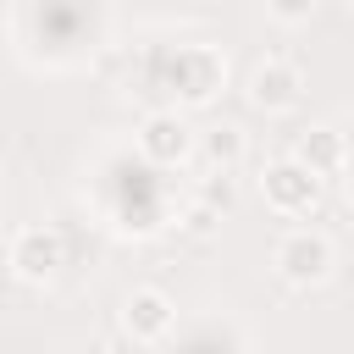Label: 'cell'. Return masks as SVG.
<instances>
[{"mask_svg":"<svg viewBox=\"0 0 354 354\" xmlns=\"http://www.w3.org/2000/svg\"><path fill=\"white\" fill-rule=\"evenodd\" d=\"M171 321H177V304H171L160 288H133V293H127V304H122V326H127L138 343L166 337V332H171Z\"/></svg>","mask_w":354,"mask_h":354,"instance_id":"6","label":"cell"},{"mask_svg":"<svg viewBox=\"0 0 354 354\" xmlns=\"http://www.w3.org/2000/svg\"><path fill=\"white\" fill-rule=\"evenodd\" d=\"M315 177H332V171H343V160H348V144H343V133H332V127H310V133H299V149H293Z\"/></svg>","mask_w":354,"mask_h":354,"instance_id":"8","label":"cell"},{"mask_svg":"<svg viewBox=\"0 0 354 354\" xmlns=\"http://www.w3.org/2000/svg\"><path fill=\"white\" fill-rule=\"evenodd\" d=\"M343 183L354 188V149H348V160H343Z\"/></svg>","mask_w":354,"mask_h":354,"instance_id":"13","label":"cell"},{"mask_svg":"<svg viewBox=\"0 0 354 354\" xmlns=\"http://www.w3.org/2000/svg\"><path fill=\"white\" fill-rule=\"evenodd\" d=\"M61 266H66V243L55 227H22L11 238V271L22 282H50Z\"/></svg>","mask_w":354,"mask_h":354,"instance_id":"4","label":"cell"},{"mask_svg":"<svg viewBox=\"0 0 354 354\" xmlns=\"http://www.w3.org/2000/svg\"><path fill=\"white\" fill-rule=\"evenodd\" d=\"M260 188H266V205H271V210L304 216V210L315 205V194H321V177H315L299 155H288V160H271V166H266Z\"/></svg>","mask_w":354,"mask_h":354,"instance_id":"3","label":"cell"},{"mask_svg":"<svg viewBox=\"0 0 354 354\" xmlns=\"http://www.w3.org/2000/svg\"><path fill=\"white\" fill-rule=\"evenodd\" d=\"M199 149H205V160H210V166L232 171V166L243 160V133H238L232 122H221V127H210V133L199 138Z\"/></svg>","mask_w":354,"mask_h":354,"instance_id":"9","label":"cell"},{"mask_svg":"<svg viewBox=\"0 0 354 354\" xmlns=\"http://www.w3.org/2000/svg\"><path fill=\"white\" fill-rule=\"evenodd\" d=\"M277 271L293 282V288H310V282H326V271H332V238L326 232H310V227H299V232H288L282 243H277Z\"/></svg>","mask_w":354,"mask_h":354,"instance_id":"2","label":"cell"},{"mask_svg":"<svg viewBox=\"0 0 354 354\" xmlns=\"http://www.w3.org/2000/svg\"><path fill=\"white\" fill-rule=\"evenodd\" d=\"M348 6H354V0H348Z\"/></svg>","mask_w":354,"mask_h":354,"instance_id":"14","label":"cell"},{"mask_svg":"<svg viewBox=\"0 0 354 354\" xmlns=\"http://www.w3.org/2000/svg\"><path fill=\"white\" fill-rule=\"evenodd\" d=\"M205 205L216 210V205H232V183H227V171H216L210 183H205Z\"/></svg>","mask_w":354,"mask_h":354,"instance_id":"11","label":"cell"},{"mask_svg":"<svg viewBox=\"0 0 354 354\" xmlns=\"http://www.w3.org/2000/svg\"><path fill=\"white\" fill-rule=\"evenodd\" d=\"M138 149H144V160H155V166H183V160L194 155V133H188V122H183L177 111H155V116H144V127H138Z\"/></svg>","mask_w":354,"mask_h":354,"instance_id":"5","label":"cell"},{"mask_svg":"<svg viewBox=\"0 0 354 354\" xmlns=\"http://www.w3.org/2000/svg\"><path fill=\"white\" fill-rule=\"evenodd\" d=\"M299 88H304V77H299V66H288V61H266V66H254V77H249V100H254L260 111H288V105H299Z\"/></svg>","mask_w":354,"mask_h":354,"instance_id":"7","label":"cell"},{"mask_svg":"<svg viewBox=\"0 0 354 354\" xmlns=\"http://www.w3.org/2000/svg\"><path fill=\"white\" fill-rule=\"evenodd\" d=\"M266 11H271L277 22H304V17L315 11V0H266Z\"/></svg>","mask_w":354,"mask_h":354,"instance_id":"10","label":"cell"},{"mask_svg":"<svg viewBox=\"0 0 354 354\" xmlns=\"http://www.w3.org/2000/svg\"><path fill=\"white\" fill-rule=\"evenodd\" d=\"M227 77V61L210 50V44H183L171 61H166V88L183 100V105H205Z\"/></svg>","mask_w":354,"mask_h":354,"instance_id":"1","label":"cell"},{"mask_svg":"<svg viewBox=\"0 0 354 354\" xmlns=\"http://www.w3.org/2000/svg\"><path fill=\"white\" fill-rule=\"evenodd\" d=\"M210 227H216V210L210 205H194L188 210V232H210Z\"/></svg>","mask_w":354,"mask_h":354,"instance_id":"12","label":"cell"}]
</instances>
